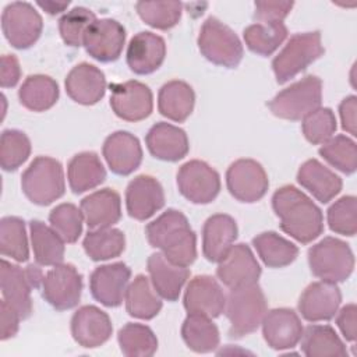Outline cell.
Here are the masks:
<instances>
[{"label": "cell", "instance_id": "1", "mask_svg": "<svg viewBox=\"0 0 357 357\" xmlns=\"http://www.w3.org/2000/svg\"><path fill=\"white\" fill-rule=\"evenodd\" d=\"M272 208L280 219V229L301 244L311 243L324 231L321 209L293 185L275 191Z\"/></svg>", "mask_w": 357, "mask_h": 357}, {"label": "cell", "instance_id": "2", "mask_svg": "<svg viewBox=\"0 0 357 357\" xmlns=\"http://www.w3.org/2000/svg\"><path fill=\"white\" fill-rule=\"evenodd\" d=\"M149 244L159 248L173 264L188 266L197 258V237L187 218L176 209H167L145 229Z\"/></svg>", "mask_w": 357, "mask_h": 357}, {"label": "cell", "instance_id": "3", "mask_svg": "<svg viewBox=\"0 0 357 357\" xmlns=\"http://www.w3.org/2000/svg\"><path fill=\"white\" fill-rule=\"evenodd\" d=\"M226 317L230 322L229 336L240 339L258 329L266 312V298L257 284L230 289L226 297Z\"/></svg>", "mask_w": 357, "mask_h": 357}, {"label": "cell", "instance_id": "4", "mask_svg": "<svg viewBox=\"0 0 357 357\" xmlns=\"http://www.w3.org/2000/svg\"><path fill=\"white\" fill-rule=\"evenodd\" d=\"M22 191L36 205H49L66 190L61 163L49 156H38L21 177Z\"/></svg>", "mask_w": 357, "mask_h": 357}, {"label": "cell", "instance_id": "5", "mask_svg": "<svg viewBox=\"0 0 357 357\" xmlns=\"http://www.w3.org/2000/svg\"><path fill=\"white\" fill-rule=\"evenodd\" d=\"M308 264L314 276L325 282H344L354 269L353 251L347 243L325 237L308 250Z\"/></svg>", "mask_w": 357, "mask_h": 357}, {"label": "cell", "instance_id": "6", "mask_svg": "<svg viewBox=\"0 0 357 357\" xmlns=\"http://www.w3.org/2000/svg\"><path fill=\"white\" fill-rule=\"evenodd\" d=\"M322 102V81L317 75H307L280 91L269 103L271 112L284 120H301Z\"/></svg>", "mask_w": 357, "mask_h": 357}, {"label": "cell", "instance_id": "7", "mask_svg": "<svg viewBox=\"0 0 357 357\" xmlns=\"http://www.w3.org/2000/svg\"><path fill=\"white\" fill-rule=\"evenodd\" d=\"M318 31L293 35L282 52L273 59L272 68L279 84H284L304 71L311 63L324 54Z\"/></svg>", "mask_w": 357, "mask_h": 357}, {"label": "cell", "instance_id": "8", "mask_svg": "<svg viewBox=\"0 0 357 357\" xmlns=\"http://www.w3.org/2000/svg\"><path fill=\"white\" fill-rule=\"evenodd\" d=\"M202 56L216 66L234 68L243 59V45L237 35L215 17L206 18L198 35Z\"/></svg>", "mask_w": 357, "mask_h": 357}, {"label": "cell", "instance_id": "9", "mask_svg": "<svg viewBox=\"0 0 357 357\" xmlns=\"http://www.w3.org/2000/svg\"><path fill=\"white\" fill-rule=\"evenodd\" d=\"M42 271L35 265H28L25 269L1 259L0 283L3 300L14 307L22 319L32 312L31 290L42 284Z\"/></svg>", "mask_w": 357, "mask_h": 357}, {"label": "cell", "instance_id": "10", "mask_svg": "<svg viewBox=\"0 0 357 357\" xmlns=\"http://www.w3.org/2000/svg\"><path fill=\"white\" fill-rule=\"evenodd\" d=\"M1 28L6 39L13 47L28 49L39 39L43 22L32 4L15 1L4 8Z\"/></svg>", "mask_w": 357, "mask_h": 357}, {"label": "cell", "instance_id": "11", "mask_svg": "<svg viewBox=\"0 0 357 357\" xmlns=\"http://www.w3.org/2000/svg\"><path fill=\"white\" fill-rule=\"evenodd\" d=\"M82 276L71 264L54 265L42 280V296L56 310L64 311L79 303Z\"/></svg>", "mask_w": 357, "mask_h": 357}, {"label": "cell", "instance_id": "12", "mask_svg": "<svg viewBox=\"0 0 357 357\" xmlns=\"http://www.w3.org/2000/svg\"><path fill=\"white\" fill-rule=\"evenodd\" d=\"M178 191L194 204H209L220 191V177L202 160H190L177 172Z\"/></svg>", "mask_w": 357, "mask_h": 357}, {"label": "cell", "instance_id": "13", "mask_svg": "<svg viewBox=\"0 0 357 357\" xmlns=\"http://www.w3.org/2000/svg\"><path fill=\"white\" fill-rule=\"evenodd\" d=\"M229 192L241 202H257L268 191L269 180L264 167L254 159H238L226 172Z\"/></svg>", "mask_w": 357, "mask_h": 357}, {"label": "cell", "instance_id": "14", "mask_svg": "<svg viewBox=\"0 0 357 357\" xmlns=\"http://www.w3.org/2000/svg\"><path fill=\"white\" fill-rule=\"evenodd\" d=\"M126 42V29L116 20H96L84 36L86 53L98 61L110 63L120 57Z\"/></svg>", "mask_w": 357, "mask_h": 357}, {"label": "cell", "instance_id": "15", "mask_svg": "<svg viewBox=\"0 0 357 357\" xmlns=\"http://www.w3.org/2000/svg\"><path fill=\"white\" fill-rule=\"evenodd\" d=\"M110 106L117 117L126 121H139L152 113V92L139 81L113 84Z\"/></svg>", "mask_w": 357, "mask_h": 357}, {"label": "cell", "instance_id": "16", "mask_svg": "<svg viewBox=\"0 0 357 357\" xmlns=\"http://www.w3.org/2000/svg\"><path fill=\"white\" fill-rule=\"evenodd\" d=\"M216 275L219 280L233 289L245 284L257 283L261 275V268L247 244L231 245L226 255L219 261Z\"/></svg>", "mask_w": 357, "mask_h": 357}, {"label": "cell", "instance_id": "17", "mask_svg": "<svg viewBox=\"0 0 357 357\" xmlns=\"http://www.w3.org/2000/svg\"><path fill=\"white\" fill-rule=\"evenodd\" d=\"M130 268L124 262L98 266L89 279V289L96 301L106 307H119L126 297Z\"/></svg>", "mask_w": 357, "mask_h": 357}, {"label": "cell", "instance_id": "18", "mask_svg": "<svg viewBox=\"0 0 357 357\" xmlns=\"http://www.w3.org/2000/svg\"><path fill=\"white\" fill-rule=\"evenodd\" d=\"M226 296L215 278L198 275L190 280L184 293V308L188 314L216 318L225 311Z\"/></svg>", "mask_w": 357, "mask_h": 357}, {"label": "cell", "instance_id": "19", "mask_svg": "<svg viewBox=\"0 0 357 357\" xmlns=\"http://www.w3.org/2000/svg\"><path fill=\"white\" fill-rule=\"evenodd\" d=\"M113 326L109 315L95 305L78 308L71 318L74 340L86 349L102 346L112 336Z\"/></svg>", "mask_w": 357, "mask_h": 357}, {"label": "cell", "instance_id": "20", "mask_svg": "<svg viewBox=\"0 0 357 357\" xmlns=\"http://www.w3.org/2000/svg\"><path fill=\"white\" fill-rule=\"evenodd\" d=\"M165 205V192L160 183L146 174L137 176L126 190V206L131 218L149 219Z\"/></svg>", "mask_w": 357, "mask_h": 357}, {"label": "cell", "instance_id": "21", "mask_svg": "<svg viewBox=\"0 0 357 357\" xmlns=\"http://www.w3.org/2000/svg\"><path fill=\"white\" fill-rule=\"evenodd\" d=\"M342 301L339 287L332 282H314L307 286L298 300V311L310 322L329 321Z\"/></svg>", "mask_w": 357, "mask_h": 357}, {"label": "cell", "instance_id": "22", "mask_svg": "<svg viewBox=\"0 0 357 357\" xmlns=\"http://www.w3.org/2000/svg\"><path fill=\"white\" fill-rule=\"evenodd\" d=\"M262 335L268 346L275 350L293 349L301 339L303 325L293 310L273 308L265 312Z\"/></svg>", "mask_w": 357, "mask_h": 357}, {"label": "cell", "instance_id": "23", "mask_svg": "<svg viewBox=\"0 0 357 357\" xmlns=\"http://www.w3.org/2000/svg\"><path fill=\"white\" fill-rule=\"evenodd\" d=\"M102 152L110 170L119 176L131 174L142 160V149L138 138L127 131L110 134L105 139Z\"/></svg>", "mask_w": 357, "mask_h": 357}, {"label": "cell", "instance_id": "24", "mask_svg": "<svg viewBox=\"0 0 357 357\" xmlns=\"http://www.w3.org/2000/svg\"><path fill=\"white\" fill-rule=\"evenodd\" d=\"M166 56V43L153 32H139L132 36L127 47V64L131 71L146 75L156 71Z\"/></svg>", "mask_w": 357, "mask_h": 357}, {"label": "cell", "instance_id": "25", "mask_svg": "<svg viewBox=\"0 0 357 357\" xmlns=\"http://www.w3.org/2000/svg\"><path fill=\"white\" fill-rule=\"evenodd\" d=\"M67 95L79 105H95L106 92L105 74L89 63L77 64L66 78Z\"/></svg>", "mask_w": 357, "mask_h": 357}, {"label": "cell", "instance_id": "26", "mask_svg": "<svg viewBox=\"0 0 357 357\" xmlns=\"http://www.w3.org/2000/svg\"><path fill=\"white\" fill-rule=\"evenodd\" d=\"M151 155L165 162H177L188 153V138L184 130L160 121L151 127L145 137Z\"/></svg>", "mask_w": 357, "mask_h": 357}, {"label": "cell", "instance_id": "27", "mask_svg": "<svg viewBox=\"0 0 357 357\" xmlns=\"http://www.w3.org/2000/svg\"><path fill=\"white\" fill-rule=\"evenodd\" d=\"M146 266L156 293L167 301H176L190 276L187 266L170 262L162 252L149 255Z\"/></svg>", "mask_w": 357, "mask_h": 357}, {"label": "cell", "instance_id": "28", "mask_svg": "<svg viewBox=\"0 0 357 357\" xmlns=\"http://www.w3.org/2000/svg\"><path fill=\"white\" fill-rule=\"evenodd\" d=\"M237 238L236 220L225 213L206 219L202 229V252L211 262H219Z\"/></svg>", "mask_w": 357, "mask_h": 357}, {"label": "cell", "instance_id": "29", "mask_svg": "<svg viewBox=\"0 0 357 357\" xmlns=\"http://www.w3.org/2000/svg\"><path fill=\"white\" fill-rule=\"evenodd\" d=\"M81 212L89 229L112 227L121 218L120 195L112 188L98 190L81 201Z\"/></svg>", "mask_w": 357, "mask_h": 357}, {"label": "cell", "instance_id": "30", "mask_svg": "<svg viewBox=\"0 0 357 357\" xmlns=\"http://www.w3.org/2000/svg\"><path fill=\"white\" fill-rule=\"evenodd\" d=\"M297 181L322 204H328L342 190V178L317 159H308L301 165Z\"/></svg>", "mask_w": 357, "mask_h": 357}, {"label": "cell", "instance_id": "31", "mask_svg": "<svg viewBox=\"0 0 357 357\" xmlns=\"http://www.w3.org/2000/svg\"><path fill=\"white\" fill-rule=\"evenodd\" d=\"M195 95L192 88L184 81L166 82L158 95V109L169 120L181 123L192 112Z\"/></svg>", "mask_w": 357, "mask_h": 357}, {"label": "cell", "instance_id": "32", "mask_svg": "<svg viewBox=\"0 0 357 357\" xmlns=\"http://www.w3.org/2000/svg\"><path fill=\"white\" fill-rule=\"evenodd\" d=\"M67 177L73 192L81 194L102 184L106 170L95 152H81L70 160Z\"/></svg>", "mask_w": 357, "mask_h": 357}, {"label": "cell", "instance_id": "33", "mask_svg": "<svg viewBox=\"0 0 357 357\" xmlns=\"http://www.w3.org/2000/svg\"><path fill=\"white\" fill-rule=\"evenodd\" d=\"M301 350L307 357L347 356L344 343L329 325H310L303 329Z\"/></svg>", "mask_w": 357, "mask_h": 357}, {"label": "cell", "instance_id": "34", "mask_svg": "<svg viewBox=\"0 0 357 357\" xmlns=\"http://www.w3.org/2000/svg\"><path fill=\"white\" fill-rule=\"evenodd\" d=\"M20 102L32 112H45L59 99V85L49 75H29L18 91Z\"/></svg>", "mask_w": 357, "mask_h": 357}, {"label": "cell", "instance_id": "35", "mask_svg": "<svg viewBox=\"0 0 357 357\" xmlns=\"http://www.w3.org/2000/svg\"><path fill=\"white\" fill-rule=\"evenodd\" d=\"M31 241L35 261L42 266H54L64 259V240L40 220H31Z\"/></svg>", "mask_w": 357, "mask_h": 357}, {"label": "cell", "instance_id": "36", "mask_svg": "<svg viewBox=\"0 0 357 357\" xmlns=\"http://www.w3.org/2000/svg\"><path fill=\"white\" fill-rule=\"evenodd\" d=\"M162 301L152 289L149 279L145 275H138L130 283L126 291L127 312L139 319H152L159 314Z\"/></svg>", "mask_w": 357, "mask_h": 357}, {"label": "cell", "instance_id": "37", "mask_svg": "<svg viewBox=\"0 0 357 357\" xmlns=\"http://www.w3.org/2000/svg\"><path fill=\"white\" fill-rule=\"evenodd\" d=\"M262 262L269 268H283L290 265L298 255V248L291 241L275 231H265L252 238Z\"/></svg>", "mask_w": 357, "mask_h": 357}, {"label": "cell", "instance_id": "38", "mask_svg": "<svg viewBox=\"0 0 357 357\" xmlns=\"http://www.w3.org/2000/svg\"><path fill=\"white\" fill-rule=\"evenodd\" d=\"M181 336L195 353H209L219 346V331L205 315L188 314L181 326Z\"/></svg>", "mask_w": 357, "mask_h": 357}, {"label": "cell", "instance_id": "39", "mask_svg": "<svg viewBox=\"0 0 357 357\" xmlns=\"http://www.w3.org/2000/svg\"><path fill=\"white\" fill-rule=\"evenodd\" d=\"M82 245L92 261H106L119 257L124 251L126 237L119 229H95L86 233Z\"/></svg>", "mask_w": 357, "mask_h": 357}, {"label": "cell", "instance_id": "40", "mask_svg": "<svg viewBox=\"0 0 357 357\" xmlns=\"http://www.w3.org/2000/svg\"><path fill=\"white\" fill-rule=\"evenodd\" d=\"M243 38L251 52L259 56H271L287 38V28L283 22H258L247 26Z\"/></svg>", "mask_w": 357, "mask_h": 357}, {"label": "cell", "instance_id": "41", "mask_svg": "<svg viewBox=\"0 0 357 357\" xmlns=\"http://www.w3.org/2000/svg\"><path fill=\"white\" fill-rule=\"evenodd\" d=\"M0 252L17 262L29 258L25 223L17 216H6L0 220Z\"/></svg>", "mask_w": 357, "mask_h": 357}, {"label": "cell", "instance_id": "42", "mask_svg": "<svg viewBox=\"0 0 357 357\" xmlns=\"http://www.w3.org/2000/svg\"><path fill=\"white\" fill-rule=\"evenodd\" d=\"M123 354L128 357H149L158 349V339L152 329L142 324H126L117 335Z\"/></svg>", "mask_w": 357, "mask_h": 357}, {"label": "cell", "instance_id": "43", "mask_svg": "<svg viewBox=\"0 0 357 357\" xmlns=\"http://www.w3.org/2000/svg\"><path fill=\"white\" fill-rule=\"evenodd\" d=\"M135 8L146 25L166 31L180 21L183 4L180 1H138Z\"/></svg>", "mask_w": 357, "mask_h": 357}, {"label": "cell", "instance_id": "44", "mask_svg": "<svg viewBox=\"0 0 357 357\" xmlns=\"http://www.w3.org/2000/svg\"><path fill=\"white\" fill-rule=\"evenodd\" d=\"M319 155L337 170L351 174L357 169V146L356 142L346 135L329 138L319 148Z\"/></svg>", "mask_w": 357, "mask_h": 357}, {"label": "cell", "instance_id": "45", "mask_svg": "<svg viewBox=\"0 0 357 357\" xmlns=\"http://www.w3.org/2000/svg\"><path fill=\"white\" fill-rule=\"evenodd\" d=\"M29 138L20 130H4L0 138V165L3 170H17L29 156Z\"/></svg>", "mask_w": 357, "mask_h": 357}, {"label": "cell", "instance_id": "46", "mask_svg": "<svg viewBox=\"0 0 357 357\" xmlns=\"http://www.w3.org/2000/svg\"><path fill=\"white\" fill-rule=\"evenodd\" d=\"M96 21L95 14L85 7H74L59 20V31L66 45L78 47L84 43L88 28Z\"/></svg>", "mask_w": 357, "mask_h": 357}, {"label": "cell", "instance_id": "47", "mask_svg": "<svg viewBox=\"0 0 357 357\" xmlns=\"http://www.w3.org/2000/svg\"><path fill=\"white\" fill-rule=\"evenodd\" d=\"M84 215L74 204H60L49 215L52 229L64 240L75 243L82 233Z\"/></svg>", "mask_w": 357, "mask_h": 357}, {"label": "cell", "instance_id": "48", "mask_svg": "<svg viewBox=\"0 0 357 357\" xmlns=\"http://www.w3.org/2000/svg\"><path fill=\"white\" fill-rule=\"evenodd\" d=\"M328 225L332 231L343 236H354L357 231V199L344 195L328 209Z\"/></svg>", "mask_w": 357, "mask_h": 357}, {"label": "cell", "instance_id": "49", "mask_svg": "<svg viewBox=\"0 0 357 357\" xmlns=\"http://www.w3.org/2000/svg\"><path fill=\"white\" fill-rule=\"evenodd\" d=\"M336 131V117L329 107H318L303 119V134L311 144H324Z\"/></svg>", "mask_w": 357, "mask_h": 357}, {"label": "cell", "instance_id": "50", "mask_svg": "<svg viewBox=\"0 0 357 357\" xmlns=\"http://www.w3.org/2000/svg\"><path fill=\"white\" fill-rule=\"evenodd\" d=\"M254 6V18L261 24H272L282 22L294 4L293 1H255Z\"/></svg>", "mask_w": 357, "mask_h": 357}, {"label": "cell", "instance_id": "51", "mask_svg": "<svg viewBox=\"0 0 357 357\" xmlns=\"http://www.w3.org/2000/svg\"><path fill=\"white\" fill-rule=\"evenodd\" d=\"M21 315L18 311L11 307L6 300H1L0 303V339L7 340L18 332Z\"/></svg>", "mask_w": 357, "mask_h": 357}, {"label": "cell", "instance_id": "52", "mask_svg": "<svg viewBox=\"0 0 357 357\" xmlns=\"http://www.w3.org/2000/svg\"><path fill=\"white\" fill-rule=\"evenodd\" d=\"M356 315H357V307L356 304H347L344 305L336 318V324L344 336L346 340L354 342L356 340V332H357V324H356Z\"/></svg>", "mask_w": 357, "mask_h": 357}, {"label": "cell", "instance_id": "53", "mask_svg": "<svg viewBox=\"0 0 357 357\" xmlns=\"http://www.w3.org/2000/svg\"><path fill=\"white\" fill-rule=\"evenodd\" d=\"M21 77L20 63L15 56L4 54L1 57V68H0V84L3 88L15 86Z\"/></svg>", "mask_w": 357, "mask_h": 357}, {"label": "cell", "instance_id": "54", "mask_svg": "<svg viewBox=\"0 0 357 357\" xmlns=\"http://www.w3.org/2000/svg\"><path fill=\"white\" fill-rule=\"evenodd\" d=\"M356 112H357V98L354 95L347 96L346 99L342 100L339 106V113H340V120H342V127L346 130L349 134L356 135Z\"/></svg>", "mask_w": 357, "mask_h": 357}, {"label": "cell", "instance_id": "55", "mask_svg": "<svg viewBox=\"0 0 357 357\" xmlns=\"http://www.w3.org/2000/svg\"><path fill=\"white\" fill-rule=\"evenodd\" d=\"M38 6L40 8H43L47 14H52V15H56L61 11H64L67 7H68V1H64V3H57V1H39Z\"/></svg>", "mask_w": 357, "mask_h": 357}]
</instances>
